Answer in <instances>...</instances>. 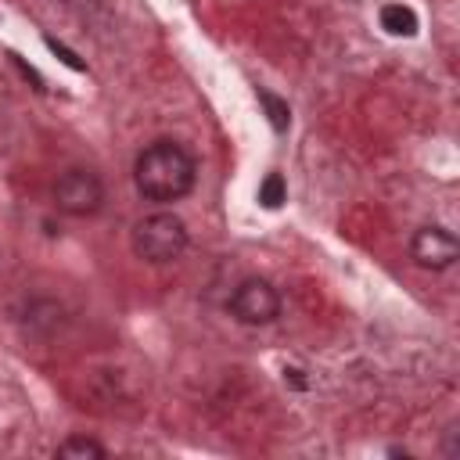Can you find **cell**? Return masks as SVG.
Returning <instances> with one entry per match:
<instances>
[{
  "label": "cell",
  "instance_id": "6da1fadb",
  "mask_svg": "<svg viewBox=\"0 0 460 460\" xmlns=\"http://www.w3.org/2000/svg\"><path fill=\"white\" fill-rule=\"evenodd\" d=\"M198 165L176 140L147 144L133 162V183L147 201H180L194 190Z\"/></svg>",
  "mask_w": 460,
  "mask_h": 460
},
{
  "label": "cell",
  "instance_id": "7a4b0ae2",
  "mask_svg": "<svg viewBox=\"0 0 460 460\" xmlns=\"http://www.w3.org/2000/svg\"><path fill=\"white\" fill-rule=\"evenodd\" d=\"M129 244H133V255L151 266L176 262L187 248V223L176 212H151L133 226Z\"/></svg>",
  "mask_w": 460,
  "mask_h": 460
},
{
  "label": "cell",
  "instance_id": "3957f363",
  "mask_svg": "<svg viewBox=\"0 0 460 460\" xmlns=\"http://www.w3.org/2000/svg\"><path fill=\"white\" fill-rule=\"evenodd\" d=\"M54 205H58V212L75 216V219L97 216L101 205H104V183H101V176L90 172V169H65L54 180Z\"/></svg>",
  "mask_w": 460,
  "mask_h": 460
},
{
  "label": "cell",
  "instance_id": "277c9868",
  "mask_svg": "<svg viewBox=\"0 0 460 460\" xmlns=\"http://www.w3.org/2000/svg\"><path fill=\"white\" fill-rule=\"evenodd\" d=\"M230 316L244 327H266L280 316V295L262 277H244L230 295Z\"/></svg>",
  "mask_w": 460,
  "mask_h": 460
},
{
  "label": "cell",
  "instance_id": "5b68a950",
  "mask_svg": "<svg viewBox=\"0 0 460 460\" xmlns=\"http://www.w3.org/2000/svg\"><path fill=\"white\" fill-rule=\"evenodd\" d=\"M410 259L420 270H449L460 259V241L446 226H420L410 237Z\"/></svg>",
  "mask_w": 460,
  "mask_h": 460
},
{
  "label": "cell",
  "instance_id": "8992f818",
  "mask_svg": "<svg viewBox=\"0 0 460 460\" xmlns=\"http://www.w3.org/2000/svg\"><path fill=\"white\" fill-rule=\"evenodd\" d=\"M377 18H381V29L388 36H413L420 29V18H417V11L410 4H385Z\"/></svg>",
  "mask_w": 460,
  "mask_h": 460
},
{
  "label": "cell",
  "instance_id": "52a82bcc",
  "mask_svg": "<svg viewBox=\"0 0 460 460\" xmlns=\"http://www.w3.org/2000/svg\"><path fill=\"white\" fill-rule=\"evenodd\" d=\"M58 456L61 460H101V456H108V449L90 435H68L58 446Z\"/></svg>",
  "mask_w": 460,
  "mask_h": 460
},
{
  "label": "cell",
  "instance_id": "ba28073f",
  "mask_svg": "<svg viewBox=\"0 0 460 460\" xmlns=\"http://www.w3.org/2000/svg\"><path fill=\"white\" fill-rule=\"evenodd\" d=\"M259 104L266 108V119H270V126H273L277 133H284V129L291 126V108H288V101H280V97L270 93V90H259Z\"/></svg>",
  "mask_w": 460,
  "mask_h": 460
},
{
  "label": "cell",
  "instance_id": "9c48e42d",
  "mask_svg": "<svg viewBox=\"0 0 460 460\" xmlns=\"http://www.w3.org/2000/svg\"><path fill=\"white\" fill-rule=\"evenodd\" d=\"M288 201V183L280 172H266V180L259 183V205L262 208H280Z\"/></svg>",
  "mask_w": 460,
  "mask_h": 460
},
{
  "label": "cell",
  "instance_id": "30bf717a",
  "mask_svg": "<svg viewBox=\"0 0 460 460\" xmlns=\"http://www.w3.org/2000/svg\"><path fill=\"white\" fill-rule=\"evenodd\" d=\"M47 47H50V50H54V54H61V61H65V65H68V68H75V72H83V68H86V65H83V61H79V58H75V54H72V50H65V47H61V43H58V40H47Z\"/></svg>",
  "mask_w": 460,
  "mask_h": 460
}]
</instances>
